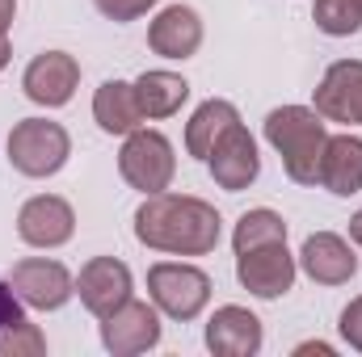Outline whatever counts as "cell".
Here are the masks:
<instances>
[{
  "mask_svg": "<svg viewBox=\"0 0 362 357\" xmlns=\"http://www.w3.org/2000/svg\"><path fill=\"white\" fill-rule=\"evenodd\" d=\"M262 320L240 303L215 307V315L206 320V349L215 357H253L262 353Z\"/></svg>",
  "mask_w": 362,
  "mask_h": 357,
  "instance_id": "obj_14",
  "label": "cell"
},
{
  "mask_svg": "<svg viewBox=\"0 0 362 357\" xmlns=\"http://www.w3.org/2000/svg\"><path fill=\"white\" fill-rule=\"evenodd\" d=\"M72 156V135L51 118H21L8 131V164L21 177H55Z\"/></svg>",
  "mask_w": 362,
  "mask_h": 357,
  "instance_id": "obj_3",
  "label": "cell"
},
{
  "mask_svg": "<svg viewBox=\"0 0 362 357\" xmlns=\"http://www.w3.org/2000/svg\"><path fill=\"white\" fill-rule=\"evenodd\" d=\"M312 21L329 38H350V34L362 30V17H358V8H354V0H316Z\"/></svg>",
  "mask_w": 362,
  "mask_h": 357,
  "instance_id": "obj_22",
  "label": "cell"
},
{
  "mask_svg": "<svg viewBox=\"0 0 362 357\" xmlns=\"http://www.w3.org/2000/svg\"><path fill=\"white\" fill-rule=\"evenodd\" d=\"M8 59H13V47H8V34H0V72L8 68Z\"/></svg>",
  "mask_w": 362,
  "mask_h": 357,
  "instance_id": "obj_29",
  "label": "cell"
},
{
  "mask_svg": "<svg viewBox=\"0 0 362 357\" xmlns=\"http://www.w3.org/2000/svg\"><path fill=\"white\" fill-rule=\"evenodd\" d=\"M25 315V303L17 298V290L8 286V282H0V332L13 324V320H21Z\"/></svg>",
  "mask_w": 362,
  "mask_h": 357,
  "instance_id": "obj_26",
  "label": "cell"
},
{
  "mask_svg": "<svg viewBox=\"0 0 362 357\" xmlns=\"http://www.w3.org/2000/svg\"><path fill=\"white\" fill-rule=\"evenodd\" d=\"M325 122L362 126V59H337L316 85V105Z\"/></svg>",
  "mask_w": 362,
  "mask_h": 357,
  "instance_id": "obj_12",
  "label": "cell"
},
{
  "mask_svg": "<svg viewBox=\"0 0 362 357\" xmlns=\"http://www.w3.org/2000/svg\"><path fill=\"white\" fill-rule=\"evenodd\" d=\"M350 240H354V244L362 248V210L354 214V219H350Z\"/></svg>",
  "mask_w": 362,
  "mask_h": 357,
  "instance_id": "obj_30",
  "label": "cell"
},
{
  "mask_svg": "<svg viewBox=\"0 0 362 357\" xmlns=\"http://www.w3.org/2000/svg\"><path fill=\"white\" fill-rule=\"evenodd\" d=\"M148 47L160 59H189L202 47V17L189 4H169L148 25Z\"/></svg>",
  "mask_w": 362,
  "mask_h": 357,
  "instance_id": "obj_16",
  "label": "cell"
},
{
  "mask_svg": "<svg viewBox=\"0 0 362 357\" xmlns=\"http://www.w3.org/2000/svg\"><path fill=\"white\" fill-rule=\"evenodd\" d=\"M8 286L17 290V298L34 311H59L72 294H76V277L68 273V265L47 261V257H30L17 261L8 273Z\"/></svg>",
  "mask_w": 362,
  "mask_h": 357,
  "instance_id": "obj_7",
  "label": "cell"
},
{
  "mask_svg": "<svg viewBox=\"0 0 362 357\" xmlns=\"http://www.w3.org/2000/svg\"><path fill=\"white\" fill-rule=\"evenodd\" d=\"M93 118H97V126L105 135H131V131H139L148 122L144 109H139L135 85H127V80H105L93 92Z\"/></svg>",
  "mask_w": 362,
  "mask_h": 357,
  "instance_id": "obj_18",
  "label": "cell"
},
{
  "mask_svg": "<svg viewBox=\"0 0 362 357\" xmlns=\"http://www.w3.org/2000/svg\"><path fill=\"white\" fill-rule=\"evenodd\" d=\"M266 143L282 156V169L295 185H316L320 156L329 143L325 118L308 105H278L266 114Z\"/></svg>",
  "mask_w": 362,
  "mask_h": 357,
  "instance_id": "obj_2",
  "label": "cell"
},
{
  "mask_svg": "<svg viewBox=\"0 0 362 357\" xmlns=\"http://www.w3.org/2000/svg\"><path fill=\"white\" fill-rule=\"evenodd\" d=\"M13 17H17V0H0V34H8Z\"/></svg>",
  "mask_w": 362,
  "mask_h": 357,
  "instance_id": "obj_28",
  "label": "cell"
},
{
  "mask_svg": "<svg viewBox=\"0 0 362 357\" xmlns=\"http://www.w3.org/2000/svg\"><path fill=\"white\" fill-rule=\"evenodd\" d=\"M295 273H299V261L286 253V240L236 253V282L253 298H282L295 286Z\"/></svg>",
  "mask_w": 362,
  "mask_h": 357,
  "instance_id": "obj_8",
  "label": "cell"
},
{
  "mask_svg": "<svg viewBox=\"0 0 362 357\" xmlns=\"http://www.w3.org/2000/svg\"><path fill=\"white\" fill-rule=\"evenodd\" d=\"M101 345L114 357H135L160 345V311L156 303H139L135 294L114 307L110 315H101Z\"/></svg>",
  "mask_w": 362,
  "mask_h": 357,
  "instance_id": "obj_6",
  "label": "cell"
},
{
  "mask_svg": "<svg viewBox=\"0 0 362 357\" xmlns=\"http://www.w3.org/2000/svg\"><path fill=\"white\" fill-rule=\"evenodd\" d=\"M223 231V219L211 202L194 193H148L135 210V240L152 253H173V257H206L215 253Z\"/></svg>",
  "mask_w": 362,
  "mask_h": 357,
  "instance_id": "obj_1",
  "label": "cell"
},
{
  "mask_svg": "<svg viewBox=\"0 0 362 357\" xmlns=\"http://www.w3.org/2000/svg\"><path fill=\"white\" fill-rule=\"evenodd\" d=\"M299 269L316 282V286H346L358 273V257L354 248L337 236V231H312L299 248Z\"/></svg>",
  "mask_w": 362,
  "mask_h": 357,
  "instance_id": "obj_15",
  "label": "cell"
},
{
  "mask_svg": "<svg viewBox=\"0 0 362 357\" xmlns=\"http://www.w3.org/2000/svg\"><path fill=\"white\" fill-rule=\"evenodd\" d=\"M47 353V337L38 324H30L25 315L13 320L4 332H0V357H42Z\"/></svg>",
  "mask_w": 362,
  "mask_h": 357,
  "instance_id": "obj_23",
  "label": "cell"
},
{
  "mask_svg": "<svg viewBox=\"0 0 362 357\" xmlns=\"http://www.w3.org/2000/svg\"><path fill=\"white\" fill-rule=\"evenodd\" d=\"M148 294L160 315L189 324L211 303V277H206V269L189 265V261H156L148 269Z\"/></svg>",
  "mask_w": 362,
  "mask_h": 357,
  "instance_id": "obj_4",
  "label": "cell"
},
{
  "mask_svg": "<svg viewBox=\"0 0 362 357\" xmlns=\"http://www.w3.org/2000/svg\"><path fill=\"white\" fill-rule=\"evenodd\" d=\"M135 97H139L144 118H148V122H156V118H173L181 105H185L189 85H185V76H177V72L152 68V72H144V76L135 80Z\"/></svg>",
  "mask_w": 362,
  "mask_h": 357,
  "instance_id": "obj_20",
  "label": "cell"
},
{
  "mask_svg": "<svg viewBox=\"0 0 362 357\" xmlns=\"http://www.w3.org/2000/svg\"><path fill=\"white\" fill-rule=\"evenodd\" d=\"M316 185H325L337 198H350L362 189V139L358 135H329L325 156H320V177Z\"/></svg>",
  "mask_w": 362,
  "mask_h": 357,
  "instance_id": "obj_17",
  "label": "cell"
},
{
  "mask_svg": "<svg viewBox=\"0 0 362 357\" xmlns=\"http://www.w3.org/2000/svg\"><path fill=\"white\" fill-rule=\"evenodd\" d=\"M286 240V219L270 210V206H257V210H245L236 219V231H232V248L236 253H249V248H262V244H282Z\"/></svg>",
  "mask_w": 362,
  "mask_h": 357,
  "instance_id": "obj_21",
  "label": "cell"
},
{
  "mask_svg": "<svg viewBox=\"0 0 362 357\" xmlns=\"http://www.w3.org/2000/svg\"><path fill=\"white\" fill-rule=\"evenodd\" d=\"M93 4H97V13L110 17V21H135V17H144L148 8H156L160 0H93Z\"/></svg>",
  "mask_w": 362,
  "mask_h": 357,
  "instance_id": "obj_24",
  "label": "cell"
},
{
  "mask_svg": "<svg viewBox=\"0 0 362 357\" xmlns=\"http://www.w3.org/2000/svg\"><path fill=\"white\" fill-rule=\"evenodd\" d=\"M240 122V109L232 105V101H223V97H211V101H202L198 109H194V118L185 122V152L194 156V160H202L206 164V156H211V147L223 139V131L228 126H236Z\"/></svg>",
  "mask_w": 362,
  "mask_h": 357,
  "instance_id": "obj_19",
  "label": "cell"
},
{
  "mask_svg": "<svg viewBox=\"0 0 362 357\" xmlns=\"http://www.w3.org/2000/svg\"><path fill=\"white\" fill-rule=\"evenodd\" d=\"M81 85V63L76 55L68 51H42L30 59V68L21 72V89L34 105H47V109H59L72 101V92Z\"/></svg>",
  "mask_w": 362,
  "mask_h": 357,
  "instance_id": "obj_11",
  "label": "cell"
},
{
  "mask_svg": "<svg viewBox=\"0 0 362 357\" xmlns=\"http://www.w3.org/2000/svg\"><path fill=\"white\" fill-rule=\"evenodd\" d=\"M17 236L30 248H64L76 236V210L59 193H38L17 210Z\"/></svg>",
  "mask_w": 362,
  "mask_h": 357,
  "instance_id": "obj_9",
  "label": "cell"
},
{
  "mask_svg": "<svg viewBox=\"0 0 362 357\" xmlns=\"http://www.w3.org/2000/svg\"><path fill=\"white\" fill-rule=\"evenodd\" d=\"M354 8H358V17H362V0H354Z\"/></svg>",
  "mask_w": 362,
  "mask_h": 357,
  "instance_id": "obj_31",
  "label": "cell"
},
{
  "mask_svg": "<svg viewBox=\"0 0 362 357\" xmlns=\"http://www.w3.org/2000/svg\"><path fill=\"white\" fill-rule=\"evenodd\" d=\"M337 328H341L346 345L362 353V294H358V298H350V307L341 311V324H337Z\"/></svg>",
  "mask_w": 362,
  "mask_h": 357,
  "instance_id": "obj_25",
  "label": "cell"
},
{
  "mask_svg": "<svg viewBox=\"0 0 362 357\" xmlns=\"http://www.w3.org/2000/svg\"><path fill=\"white\" fill-rule=\"evenodd\" d=\"M118 173L131 189H139L144 198L148 193H160L173 185V173H177V156H173V143L169 135L160 131H131L122 152H118Z\"/></svg>",
  "mask_w": 362,
  "mask_h": 357,
  "instance_id": "obj_5",
  "label": "cell"
},
{
  "mask_svg": "<svg viewBox=\"0 0 362 357\" xmlns=\"http://www.w3.org/2000/svg\"><path fill=\"white\" fill-rule=\"evenodd\" d=\"M135 290V277L131 269L122 265L118 257H93L81 265V277H76V294L85 303V311H93L97 320L110 315L114 307H122Z\"/></svg>",
  "mask_w": 362,
  "mask_h": 357,
  "instance_id": "obj_13",
  "label": "cell"
},
{
  "mask_svg": "<svg viewBox=\"0 0 362 357\" xmlns=\"http://www.w3.org/2000/svg\"><path fill=\"white\" fill-rule=\"evenodd\" d=\"M206 169H211V177L219 189H228V193H240V189H249L257 173H262V156H257V139L249 135V126L245 122H236V126H228L223 131V139L211 147V156H206Z\"/></svg>",
  "mask_w": 362,
  "mask_h": 357,
  "instance_id": "obj_10",
  "label": "cell"
},
{
  "mask_svg": "<svg viewBox=\"0 0 362 357\" xmlns=\"http://www.w3.org/2000/svg\"><path fill=\"white\" fill-rule=\"evenodd\" d=\"M308 353H320V357H333V345H325V341H303L295 357H308Z\"/></svg>",
  "mask_w": 362,
  "mask_h": 357,
  "instance_id": "obj_27",
  "label": "cell"
}]
</instances>
